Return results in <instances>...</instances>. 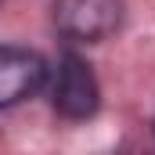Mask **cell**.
I'll use <instances>...</instances> for the list:
<instances>
[{"instance_id":"1","label":"cell","mask_w":155,"mask_h":155,"mask_svg":"<svg viewBox=\"0 0 155 155\" xmlns=\"http://www.w3.org/2000/svg\"><path fill=\"white\" fill-rule=\"evenodd\" d=\"M51 18L72 43H101L123 25V0H54Z\"/></svg>"},{"instance_id":"2","label":"cell","mask_w":155,"mask_h":155,"mask_svg":"<svg viewBox=\"0 0 155 155\" xmlns=\"http://www.w3.org/2000/svg\"><path fill=\"white\" fill-rule=\"evenodd\" d=\"M51 105L61 119H90L101 108V87L94 69L87 65V58H79L76 51H65L58 61V76L51 87Z\"/></svg>"},{"instance_id":"3","label":"cell","mask_w":155,"mask_h":155,"mask_svg":"<svg viewBox=\"0 0 155 155\" xmlns=\"http://www.w3.org/2000/svg\"><path fill=\"white\" fill-rule=\"evenodd\" d=\"M47 61L43 54L18 47V43H0V112L36 97L47 87Z\"/></svg>"}]
</instances>
